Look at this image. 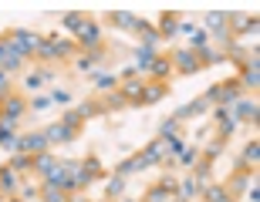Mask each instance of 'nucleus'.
Segmentation results:
<instances>
[{
  "mask_svg": "<svg viewBox=\"0 0 260 202\" xmlns=\"http://www.w3.org/2000/svg\"><path fill=\"white\" fill-rule=\"evenodd\" d=\"M200 155H203L200 145H189V148H183V152H179V158H176V162H179V165H193V162H200Z\"/></svg>",
  "mask_w": 260,
  "mask_h": 202,
  "instance_id": "obj_35",
  "label": "nucleus"
},
{
  "mask_svg": "<svg viewBox=\"0 0 260 202\" xmlns=\"http://www.w3.org/2000/svg\"><path fill=\"white\" fill-rule=\"evenodd\" d=\"M17 152L20 155H41V152H48V142H44V135L41 132H27V135H17Z\"/></svg>",
  "mask_w": 260,
  "mask_h": 202,
  "instance_id": "obj_9",
  "label": "nucleus"
},
{
  "mask_svg": "<svg viewBox=\"0 0 260 202\" xmlns=\"http://www.w3.org/2000/svg\"><path fill=\"white\" fill-rule=\"evenodd\" d=\"M14 95V74H7V71H0V101L4 98Z\"/></svg>",
  "mask_w": 260,
  "mask_h": 202,
  "instance_id": "obj_38",
  "label": "nucleus"
},
{
  "mask_svg": "<svg viewBox=\"0 0 260 202\" xmlns=\"http://www.w3.org/2000/svg\"><path fill=\"white\" fill-rule=\"evenodd\" d=\"M0 71H4V61H0Z\"/></svg>",
  "mask_w": 260,
  "mask_h": 202,
  "instance_id": "obj_44",
  "label": "nucleus"
},
{
  "mask_svg": "<svg viewBox=\"0 0 260 202\" xmlns=\"http://www.w3.org/2000/svg\"><path fill=\"white\" fill-rule=\"evenodd\" d=\"M108 20H112L115 27H122V30H135V24H139V17L128 14V10H115V14H108Z\"/></svg>",
  "mask_w": 260,
  "mask_h": 202,
  "instance_id": "obj_23",
  "label": "nucleus"
},
{
  "mask_svg": "<svg viewBox=\"0 0 260 202\" xmlns=\"http://www.w3.org/2000/svg\"><path fill=\"white\" fill-rule=\"evenodd\" d=\"M27 108H34V111H44V108H51V98H48V95H30V98H27Z\"/></svg>",
  "mask_w": 260,
  "mask_h": 202,
  "instance_id": "obj_41",
  "label": "nucleus"
},
{
  "mask_svg": "<svg viewBox=\"0 0 260 202\" xmlns=\"http://www.w3.org/2000/svg\"><path fill=\"white\" fill-rule=\"evenodd\" d=\"M4 37H7L10 44L24 54V58H34V54H38V48H41V41H44V37H38V34H30V30H7Z\"/></svg>",
  "mask_w": 260,
  "mask_h": 202,
  "instance_id": "obj_7",
  "label": "nucleus"
},
{
  "mask_svg": "<svg viewBox=\"0 0 260 202\" xmlns=\"http://www.w3.org/2000/svg\"><path fill=\"white\" fill-rule=\"evenodd\" d=\"M7 202H20V199H17V195H10V199H7Z\"/></svg>",
  "mask_w": 260,
  "mask_h": 202,
  "instance_id": "obj_43",
  "label": "nucleus"
},
{
  "mask_svg": "<svg viewBox=\"0 0 260 202\" xmlns=\"http://www.w3.org/2000/svg\"><path fill=\"white\" fill-rule=\"evenodd\" d=\"M54 165H58V158H54V155H51V152H41V155H34V165H30V172L38 175V182H44V179L51 175V169H54Z\"/></svg>",
  "mask_w": 260,
  "mask_h": 202,
  "instance_id": "obj_15",
  "label": "nucleus"
},
{
  "mask_svg": "<svg viewBox=\"0 0 260 202\" xmlns=\"http://www.w3.org/2000/svg\"><path fill=\"white\" fill-rule=\"evenodd\" d=\"M159 37L173 41L179 34V14H159V30H155Z\"/></svg>",
  "mask_w": 260,
  "mask_h": 202,
  "instance_id": "obj_19",
  "label": "nucleus"
},
{
  "mask_svg": "<svg viewBox=\"0 0 260 202\" xmlns=\"http://www.w3.org/2000/svg\"><path fill=\"white\" fill-rule=\"evenodd\" d=\"M41 135H44V142H48V148H51V145H68V142H75V138H78V135L75 132H68V128L64 125H61V122H54V125H48V128H44V132H41Z\"/></svg>",
  "mask_w": 260,
  "mask_h": 202,
  "instance_id": "obj_13",
  "label": "nucleus"
},
{
  "mask_svg": "<svg viewBox=\"0 0 260 202\" xmlns=\"http://www.w3.org/2000/svg\"><path fill=\"white\" fill-rule=\"evenodd\" d=\"M24 115H27V98H24V95H17V91H14L10 98H4V101H0V122H4V125L14 128Z\"/></svg>",
  "mask_w": 260,
  "mask_h": 202,
  "instance_id": "obj_4",
  "label": "nucleus"
},
{
  "mask_svg": "<svg viewBox=\"0 0 260 202\" xmlns=\"http://www.w3.org/2000/svg\"><path fill=\"white\" fill-rule=\"evenodd\" d=\"M169 61H173V74H196V71H203L200 54H196V51H189V48L173 51V54H169Z\"/></svg>",
  "mask_w": 260,
  "mask_h": 202,
  "instance_id": "obj_6",
  "label": "nucleus"
},
{
  "mask_svg": "<svg viewBox=\"0 0 260 202\" xmlns=\"http://www.w3.org/2000/svg\"><path fill=\"white\" fill-rule=\"evenodd\" d=\"M44 85H48V81H44V71H41V67H38V71H30V74L24 77V91H27V95H38Z\"/></svg>",
  "mask_w": 260,
  "mask_h": 202,
  "instance_id": "obj_27",
  "label": "nucleus"
},
{
  "mask_svg": "<svg viewBox=\"0 0 260 202\" xmlns=\"http://www.w3.org/2000/svg\"><path fill=\"white\" fill-rule=\"evenodd\" d=\"M176 192H179V199H183V202H193L196 195H203V189L196 185V179H193V175H186L183 182L176 185Z\"/></svg>",
  "mask_w": 260,
  "mask_h": 202,
  "instance_id": "obj_21",
  "label": "nucleus"
},
{
  "mask_svg": "<svg viewBox=\"0 0 260 202\" xmlns=\"http://www.w3.org/2000/svg\"><path fill=\"white\" fill-rule=\"evenodd\" d=\"M81 122H85V118H81V111H78V108H71V111H64V115H61V125L68 128V132H81Z\"/></svg>",
  "mask_w": 260,
  "mask_h": 202,
  "instance_id": "obj_30",
  "label": "nucleus"
},
{
  "mask_svg": "<svg viewBox=\"0 0 260 202\" xmlns=\"http://www.w3.org/2000/svg\"><path fill=\"white\" fill-rule=\"evenodd\" d=\"M213 125H216L220 138H226V135L237 128V122H233V115H230V108H213Z\"/></svg>",
  "mask_w": 260,
  "mask_h": 202,
  "instance_id": "obj_16",
  "label": "nucleus"
},
{
  "mask_svg": "<svg viewBox=\"0 0 260 202\" xmlns=\"http://www.w3.org/2000/svg\"><path fill=\"white\" fill-rule=\"evenodd\" d=\"M105 175V169L98 165V158H85V162H71V185H75V192L88 189L91 182H98Z\"/></svg>",
  "mask_w": 260,
  "mask_h": 202,
  "instance_id": "obj_3",
  "label": "nucleus"
},
{
  "mask_svg": "<svg viewBox=\"0 0 260 202\" xmlns=\"http://www.w3.org/2000/svg\"><path fill=\"white\" fill-rule=\"evenodd\" d=\"M142 88H145V81L128 77V81H122V85H118V95L125 98L128 105H139V101H142Z\"/></svg>",
  "mask_w": 260,
  "mask_h": 202,
  "instance_id": "obj_17",
  "label": "nucleus"
},
{
  "mask_svg": "<svg viewBox=\"0 0 260 202\" xmlns=\"http://www.w3.org/2000/svg\"><path fill=\"white\" fill-rule=\"evenodd\" d=\"M176 128H179V122H176V118H166L162 125H159V138H162V142H166V138H173Z\"/></svg>",
  "mask_w": 260,
  "mask_h": 202,
  "instance_id": "obj_40",
  "label": "nucleus"
},
{
  "mask_svg": "<svg viewBox=\"0 0 260 202\" xmlns=\"http://www.w3.org/2000/svg\"><path fill=\"white\" fill-rule=\"evenodd\" d=\"M85 20H88V14H81V10H75V14H64V17H61V27H64V30H71V34H75V30L81 27Z\"/></svg>",
  "mask_w": 260,
  "mask_h": 202,
  "instance_id": "obj_33",
  "label": "nucleus"
},
{
  "mask_svg": "<svg viewBox=\"0 0 260 202\" xmlns=\"http://www.w3.org/2000/svg\"><path fill=\"white\" fill-rule=\"evenodd\" d=\"M135 34L142 37V48H155V51H159V34H155V27H152V24L139 20V24H135Z\"/></svg>",
  "mask_w": 260,
  "mask_h": 202,
  "instance_id": "obj_20",
  "label": "nucleus"
},
{
  "mask_svg": "<svg viewBox=\"0 0 260 202\" xmlns=\"http://www.w3.org/2000/svg\"><path fill=\"white\" fill-rule=\"evenodd\" d=\"M206 44H210V34H206V30H200V27H196L193 34H189V51H203V48H206Z\"/></svg>",
  "mask_w": 260,
  "mask_h": 202,
  "instance_id": "obj_36",
  "label": "nucleus"
},
{
  "mask_svg": "<svg viewBox=\"0 0 260 202\" xmlns=\"http://www.w3.org/2000/svg\"><path fill=\"white\" fill-rule=\"evenodd\" d=\"M145 74L152 77V81H162V85H166V81L173 77V61H169V54H155V61L149 64Z\"/></svg>",
  "mask_w": 260,
  "mask_h": 202,
  "instance_id": "obj_12",
  "label": "nucleus"
},
{
  "mask_svg": "<svg viewBox=\"0 0 260 202\" xmlns=\"http://www.w3.org/2000/svg\"><path fill=\"white\" fill-rule=\"evenodd\" d=\"M257 158H260V142L250 138V142L243 145V165H250V172L257 169Z\"/></svg>",
  "mask_w": 260,
  "mask_h": 202,
  "instance_id": "obj_28",
  "label": "nucleus"
},
{
  "mask_svg": "<svg viewBox=\"0 0 260 202\" xmlns=\"http://www.w3.org/2000/svg\"><path fill=\"white\" fill-rule=\"evenodd\" d=\"M51 105H71V91H64V88H51Z\"/></svg>",
  "mask_w": 260,
  "mask_h": 202,
  "instance_id": "obj_39",
  "label": "nucleus"
},
{
  "mask_svg": "<svg viewBox=\"0 0 260 202\" xmlns=\"http://www.w3.org/2000/svg\"><path fill=\"white\" fill-rule=\"evenodd\" d=\"M122 189H125V179H122V175L108 179V195H112V199H118V195H122Z\"/></svg>",
  "mask_w": 260,
  "mask_h": 202,
  "instance_id": "obj_42",
  "label": "nucleus"
},
{
  "mask_svg": "<svg viewBox=\"0 0 260 202\" xmlns=\"http://www.w3.org/2000/svg\"><path fill=\"white\" fill-rule=\"evenodd\" d=\"M85 202H88V199H85Z\"/></svg>",
  "mask_w": 260,
  "mask_h": 202,
  "instance_id": "obj_46",
  "label": "nucleus"
},
{
  "mask_svg": "<svg viewBox=\"0 0 260 202\" xmlns=\"http://www.w3.org/2000/svg\"><path fill=\"white\" fill-rule=\"evenodd\" d=\"M166 91H169V85H162V81H145L142 101H139V105H155V101H162Z\"/></svg>",
  "mask_w": 260,
  "mask_h": 202,
  "instance_id": "obj_18",
  "label": "nucleus"
},
{
  "mask_svg": "<svg viewBox=\"0 0 260 202\" xmlns=\"http://www.w3.org/2000/svg\"><path fill=\"white\" fill-rule=\"evenodd\" d=\"M10 169H14V172L17 175H30V165H34V158H30V155H20V152H14L10 155Z\"/></svg>",
  "mask_w": 260,
  "mask_h": 202,
  "instance_id": "obj_26",
  "label": "nucleus"
},
{
  "mask_svg": "<svg viewBox=\"0 0 260 202\" xmlns=\"http://www.w3.org/2000/svg\"><path fill=\"white\" fill-rule=\"evenodd\" d=\"M95 88H98V91H112V88H118V74H108V71H95Z\"/></svg>",
  "mask_w": 260,
  "mask_h": 202,
  "instance_id": "obj_31",
  "label": "nucleus"
},
{
  "mask_svg": "<svg viewBox=\"0 0 260 202\" xmlns=\"http://www.w3.org/2000/svg\"><path fill=\"white\" fill-rule=\"evenodd\" d=\"M250 175H253L250 169H243L240 175H233V179H230V185H223V189H226V195L233 199L237 192H243V189H247V182H250Z\"/></svg>",
  "mask_w": 260,
  "mask_h": 202,
  "instance_id": "obj_24",
  "label": "nucleus"
},
{
  "mask_svg": "<svg viewBox=\"0 0 260 202\" xmlns=\"http://www.w3.org/2000/svg\"><path fill=\"white\" fill-rule=\"evenodd\" d=\"M240 95H243V88H240V81L237 77H230V81H220V85H213L210 91H206V105H216V108H230L233 101H240Z\"/></svg>",
  "mask_w": 260,
  "mask_h": 202,
  "instance_id": "obj_2",
  "label": "nucleus"
},
{
  "mask_svg": "<svg viewBox=\"0 0 260 202\" xmlns=\"http://www.w3.org/2000/svg\"><path fill=\"white\" fill-rule=\"evenodd\" d=\"M0 61H4V71H7V74H14V71H20V67L27 64V58H24L7 37H0Z\"/></svg>",
  "mask_w": 260,
  "mask_h": 202,
  "instance_id": "obj_8",
  "label": "nucleus"
},
{
  "mask_svg": "<svg viewBox=\"0 0 260 202\" xmlns=\"http://www.w3.org/2000/svg\"><path fill=\"white\" fill-rule=\"evenodd\" d=\"M78 54V44L75 41H68V37H61V34H51V37H44L41 41V48H38V54L34 58H41V61H71Z\"/></svg>",
  "mask_w": 260,
  "mask_h": 202,
  "instance_id": "obj_1",
  "label": "nucleus"
},
{
  "mask_svg": "<svg viewBox=\"0 0 260 202\" xmlns=\"http://www.w3.org/2000/svg\"><path fill=\"white\" fill-rule=\"evenodd\" d=\"M155 54H159V51L155 48H139V54H135V74H139V71H149V64H152L155 61Z\"/></svg>",
  "mask_w": 260,
  "mask_h": 202,
  "instance_id": "obj_25",
  "label": "nucleus"
},
{
  "mask_svg": "<svg viewBox=\"0 0 260 202\" xmlns=\"http://www.w3.org/2000/svg\"><path fill=\"white\" fill-rule=\"evenodd\" d=\"M169 199H173V192H166V189H162L159 182H155L152 189L145 192V202H169Z\"/></svg>",
  "mask_w": 260,
  "mask_h": 202,
  "instance_id": "obj_37",
  "label": "nucleus"
},
{
  "mask_svg": "<svg viewBox=\"0 0 260 202\" xmlns=\"http://www.w3.org/2000/svg\"><path fill=\"white\" fill-rule=\"evenodd\" d=\"M203 195H206V202H233L230 195H226V189H223V185H206V189H203Z\"/></svg>",
  "mask_w": 260,
  "mask_h": 202,
  "instance_id": "obj_34",
  "label": "nucleus"
},
{
  "mask_svg": "<svg viewBox=\"0 0 260 202\" xmlns=\"http://www.w3.org/2000/svg\"><path fill=\"white\" fill-rule=\"evenodd\" d=\"M75 44H78L81 51H98V48H102V27H98L95 20L88 17L85 24L75 30Z\"/></svg>",
  "mask_w": 260,
  "mask_h": 202,
  "instance_id": "obj_5",
  "label": "nucleus"
},
{
  "mask_svg": "<svg viewBox=\"0 0 260 202\" xmlns=\"http://www.w3.org/2000/svg\"><path fill=\"white\" fill-rule=\"evenodd\" d=\"M17 185H20V175L10 169V165H0V195L10 199V195H17Z\"/></svg>",
  "mask_w": 260,
  "mask_h": 202,
  "instance_id": "obj_14",
  "label": "nucleus"
},
{
  "mask_svg": "<svg viewBox=\"0 0 260 202\" xmlns=\"http://www.w3.org/2000/svg\"><path fill=\"white\" fill-rule=\"evenodd\" d=\"M102 58H105V51H102V48H98V51H81V54H75V67L81 71V74H95L98 67L105 64Z\"/></svg>",
  "mask_w": 260,
  "mask_h": 202,
  "instance_id": "obj_10",
  "label": "nucleus"
},
{
  "mask_svg": "<svg viewBox=\"0 0 260 202\" xmlns=\"http://www.w3.org/2000/svg\"><path fill=\"white\" fill-rule=\"evenodd\" d=\"M176 202H183V199H176Z\"/></svg>",
  "mask_w": 260,
  "mask_h": 202,
  "instance_id": "obj_45",
  "label": "nucleus"
},
{
  "mask_svg": "<svg viewBox=\"0 0 260 202\" xmlns=\"http://www.w3.org/2000/svg\"><path fill=\"white\" fill-rule=\"evenodd\" d=\"M230 115H233V122H250V125H257V101H247V98H240V101H233V108H230Z\"/></svg>",
  "mask_w": 260,
  "mask_h": 202,
  "instance_id": "obj_11",
  "label": "nucleus"
},
{
  "mask_svg": "<svg viewBox=\"0 0 260 202\" xmlns=\"http://www.w3.org/2000/svg\"><path fill=\"white\" fill-rule=\"evenodd\" d=\"M0 148H7V152H17V132L10 125L0 122Z\"/></svg>",
  "mask_w": 260,
  "mask_h": 202,
  "instance_id": "obj_29",
  "label": "nucleus"
},
{
  "mask_svg": "<svg viewBox=\"0 0 260 202\" xmlns=\"http://www.w3.org/2000/svg\"><path fill=\"white\" fill-rule=\"evenodd\" d=\"M206 108H210V105H206V98H200V101H189V105H183L173 118H176V122H186V118H193V115H203Z\"/></svg>",
  "mask_w": 260,
  "mask_h": 202,
  "instance_id": "obj_22",
  "label": "nucleus"
},
{
  "mask_svg": "<svg viewBox=\"0 0 260 202\" xmlns=\"http://www.w3.org/2000/svg\"><path fill=\"white\" fill-rule=\"evenodd\" d=\"M41 202H68V192H61V189H54V185L41 182Z\"/></svg>",
  "mask_w": 260,
  "mask_h": 202,
  "instance_id": "obj_32",
  "label": "nucleus"
}]
</instances>
